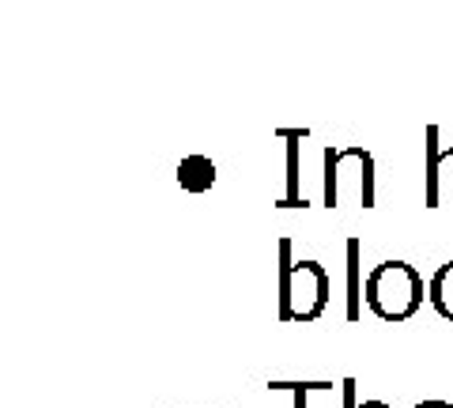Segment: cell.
Instances as JSON below:
<instances>
[{
	"label": "cell",
	"instance_id": "cell-1",
	"mask_svg": "<svg viewBox=\"0 0 453 408\" xmlns=\"http://www.w3.org/2000/svg\"><path fill=\"white\" fill-rule=\"evenodd\" d=\"M280 321L288 326H310L329 311V295H333V280L325 273V265L314 258H295L291 238H280Z\"/></svg>",
	"mask_w": 453,
	"mask_h": 408
},
{
	"label": "cell",
	"instance_id": "cell-2",
	"mask_svg": "<svg viewBox=\"0 0 453 408\" xmlns=\"http://www.w3.org/2000/svg\"><path fill=\"white\" fill-rule=\"evenodd\" d=\"M423 299H427V284L408 261H381L366 276V311L381 321H408Z\"/></svg>",
	"mask_w": 453,
	"mask_h": 408
},
{
	"label": "cell",
	"instance_id": "cell-3",
	"mask_svg": "<svg viewBox=\"0 0 453 408\" xmlns=\"http://www.w3.org/2000/svg\"><path fill=\"white\" fill-rule=\"evenodd\" d=\"M325 178H321V204L340 208V193H344V181H356L363 208H374L378 201V178H374V156L363 144H340V148H325Z\"/></svg>",
	"mask_w": 453,
	"mask_h": 408
},
{
	"label": "cell",
	"instance_id": "cell-4",
	"mask_svg": "<svg viewBox=\"0 0 453 408\" xmlns=\"http://www.w3.org/2000/svg\"><path fill=\"white\" fill-rule=\"evenodd\" d=\"M446 193H453V144L442 148L438 125L423 129V208H442Z\"/></svg>",
	"mask_w": 453,
	"mask_h": 408
},
{
	"label": "cell",
	"instance_id": "cell-5",
	"mask_svg": "<svg viewBox=\"0 0 453 408\" xmlns=\"http://www.w3.org/2000/svg\"><path fill=\"white\" fill-rule=\"evenodd\" d=\"M276 136L288 144V189H283L276 208H310L303 193V140L310 136V129H276Z\"/></svg>",
	"mask_w": 453,
	"mask_h": 408
},
{
	"label": "cell",
	"instance_id": "cell-6",
	"mask_svg": "<svg viewBox=\"0 0 453 408\" xmlns=\"http://www.w3.org/2000/svg\"><path fill=\"white\" fill-rule=\"evenodd\" d=\"M344 265H348V295H344V318L359 321L366 306V280H363V238L351 235L344 242Z\"/></svg>",
	"mask_w": 453,
	"mask_h": 408
},
{
	"label": "cell",
	"instance_id": "cell-7",
	"mask_svg": "<svg viewBox=\"0 0 453 408\" xmlns=\"http://www.w3.org/2000/svg\"><path fill=\"white\" fill-rule=\"evenodd\" d=\"M174 178H178V186L186 189V193L201 196V193H208L211 186H216L219 171H216V163H211L208 156H181Z\"/></svg>",
	"mask_w": 453,
	"mask_h": 408
},
{
	"label": "cell",
	"instance_id": "cell-8",
	"mask_svg": "<svg viewBox=\"0 0 453 408\" xmlns=\"http://www.w3.org/2000/svg\"><path fill=\"white\" fill-rule=\"evenodd\" d=\"M427 303L446 321H453V261H446L442 269H434V276L427 280Z\"/></svg>",
	"mask_w": 453,
	"mask_h": 408
},
{
	"label": "cell",
	"instance_id": "cell-9",
	"mask_svg": "<svg viewBox=\"0 0 453 408\" xmlns=\"http://www.w3.org/2000/svg\"><path fill=\"white\" fill-rule=\"evenodd\" d=\"M268 389H273V393H291L295 408H306L310 393H329L333 382H268Z\"/></svg>",
	"mask_w": 453,
	"mask_h": 408
},
{
	"label": "cell",
	"instance_id": "cell-10",
	"mask_svg": "<svg viewBox=\"0 0 453 408\" xmlns=\"http://www.w3.org/2000/svg\"><path fill=\"white\" fill-rule=\"evenodd\" d=\"M356 378H344L340 382V408H359V393H356Z\"/></svg>",
	"mask_w": 453,
	"mask_h": 408
},
{
	"label": "cell",
	"instance_id": "cell-11",
	"mask_svg": "<svg viewBox=\"0 0 453 408\" xmlns=\"http://www.w3.org/2000/svg\"><path fill=\"white\" fill-rule=\"evenodd\" d=\"M412 408H453L449 401H419V404H412Z\"/></svg>",
	"mask_w": 453,
	"mask_h": 408
},
{
	"label": "cell",
	"instance_id": "cell-12",
	"mask_svg": "<svg viewBox=\"0 0 453 408\" xmlns=\"http://www.w3.org/2000/svg\"><path fill=\"white\" fill-rule=\"evenodd\" d=\"M359 408H393V404H386V401H359Z\"/></svg>",
	"mask_w": 453,
	"mask_h": 408
}]
</instances>
